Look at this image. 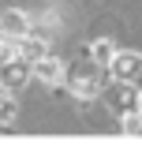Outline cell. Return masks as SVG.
<instances>
[{"label":"cell","instance_id":"cell-1","mask_svg":"<svg viewBox=\"0 0 142 146\" xmlns=\"http://www.w3.org/2000/svg\"><path fill=\"white\" fill-rule=\"evenodd\" d=\"M97 71H101L97 64H94V68L75 64V68H71V75L64 71V79H67V86H71V94H75V98H82V101H86V98H94V94H97V86H101Z\"/></svg>","mask_w":142,"mask_h":146},{"label":"cell","instance_id":"cell-2","mask_svg":"<svg viewBox=\"0 0 142 146\" xmlns=\"http://www.w3.org/2000/svg\"><path fill=\"white\" fill-rule=\"evenodd\" d=\"M30 82V64L11 56L8 64H0V90H22Z\"/></svg>","mask_w":142,"mask_h":146},{"label":"cell","instance_id":"cell-3","mask_svg":"<svg viewBox=\"0 0 142 146\" xmlns=\"http://www.w3.org/2000/svg\"><path fill=\"white\" fill-rule=\"evenodd\" d=\"M108 68H112V79H120V82H131V79L142 71V56H138V52H112Z\"/></svg>","mask_w":142,"mask_h":146},{"label":"cell","instance_id":"cell-4","mask_svg":"<svg viewBox=\"0 0 142 146\" xmlns=\"http://www.w3.org/2000/svg\"><path fill=\"white\" fill-rule=\"evenodd\" d=\"M30 75H38L41 82H49V86H56V82H64V60H56V56H38V60L30 64Z\"/></svg>","mask_w":142,"mask_h":146},{"label":"cell","instance_id":"cell-5","mask_svg":"<svg viewBox=\"0 0 142 146\" xmlns=\"http://www.w3.org/2000/svg\"><path fill=\"white\" fill-rule=\"evenodd\" d=\"M108 105L116 109L120 116H127V112H138V90H135V86H127V82H120L116 90L108 94Z\"/></svg>","mask_w":142,"mask_h":146},{"label":"cell","instance_id":"cell-6","mask_svg":"<svg viewBox=\"0 0 142 146\" xmlns=\"http://www.w3.org/2000/svg\"><path fill=\"white\" fill-rule=\"evenodd\" d=\"M26 30H30V19H26L22 11H4V15H0V34H4V38H22Z\"/></svg>","mask_w":142,"mask_h":146},{"label":"cell","instance_id":"cell-7","mask_svg":"<svg viewBox=\"0 0 142 146\" xmlns=\"http://www.w3.org/2000/svg\"><path fill=\"white\" fill-rule=\"evenodd\" d=\"M15 56H19V60H26V64H34L38 56H45V41H41V38H26V34H22V41L15 45Z\"/></svg>","mask_w":142,"mask_h":146},{"label":"cell","instance_id":"cell-8","mask_svg":"<svg viewBox=\"0 0 142 146\" xmlns=\"http://www.w3.org/2000/svg\"><path fill=\"white\" fill-rule=\"evenodd\" d=\"M112 52H116V49H112V41H108V38H97V41L90 45V60H94L97 68H108Z\"/></svg>","mask_w":142,"mask_h":146},{"label":"cell","instance_id":"cell-9","mask_svg":"<svg viewBox=\"0 0 142 146\" xmlns=\"http://www.w3.org/2000/svg\"><path fill=\"white\" fill-rule=\"evenodd\" d=\"M15 120V101L8 98V90H0V124H11Z\"/></svg>","mask_w":142,"mask_h":146},{"label":"cell","instance_id":"cell-10","mask_svg":"<svg viewBox=\"0 0 142 146\" xmlns=\"http://www.w3.org/2000/svg\"><path fill=\"white\" fill-rule=\"evenodd\" d=\"M124 135H142V112H127L124 116Z\"/></svg>","mask_w":142,"mask_h":146},{"label":"cell","instance_id":"cell-11","mask_svg":"<svg viewBox=\"0 0 142 146\" xmlns=\"http://www.w3.org/2000/svg\"><path fill=\"white\" fill-rule=\"evenodd\" d=\"M11 56H15V45L11 41H0V64H8Z\"/></svg>","mask_w":142,"mask_h":146},{"label":"cell","instance_id":"cell-12","mask_svg":"<svg viewBox=\"0 0 142 146\" xmlns=\"http://www.w3.org/2000/svg\"><path fill=\"white\" fill-rule=\"evenodd\" d=\"M138 112H142V94H138Z\"/></svg>","mask_w":142,"mask_h":146}]
</instances>
